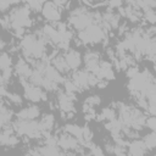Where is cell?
<instances>
[{"label":"cell","instance_id":"ffe728a7","mask_svg":"<svg viewBox=\"0 0 156 156\" xmlns=\"http://www.w3.org/2000/svg\"><path fill=\"white\" fill-rule=\"evenodd\" d=\"M20 0H0V11H5L7 7H10L11 5L18 2Z\"/></svg>","mask_w":156,"mask_h":156},{"label":"cell","instance_id":"44dd1931","mask_svg":"<svg viewBox=\"0 0 156 156\" xmlns=\"http://www.w3.org/2000/svg\"><path fill=\"white\" fill-rule=\"evenodd\" d=\"M145 124L146 127H149L151 130H155V117L154 116H150L149 118L145 119Z\"/></svg>","mask_w":156,"mask_h":156},{"label":"cell","instance_id":"8992f818","mask_svg":"<svg viewBox=\"0 0 156 156\" xmlns=\"http://www.w3.org/2000/svg\"><path fill=\"white\" fill-rule=\"evenodd\" d=\"M21 83L24 87V98L28 99L29 101L37 102V101H41L46 99V94L41 87L35 85L28 80H21Z\"/></svg>","mask_w":156,"mask_h":156},{"label":"cell","instance_id":"603a6c76","mask_svg":"<svg viewBox=\"0 0 156 156\" xmlns=\"http://www.w3.org/2000/svg\"><path fill=\"white\" fill-rule=\"evenodd\" d=\"M55 5H57L60 9H62V7H65L66 5H67V2H68V0H54L52 1Z\"/></svg>","mask_w":156,"mask_h":156},{"label":"cell","instance_id":"277c9868","mask_svg":"<svg viewBox=\"0 0 156 156\" xmlns=\"http://www.w3.org/2000/svg\"><path fill=\"white\" fill-rule=\"evenodd\" d=\"M107 37V30L104 28L101 22L91 23L84 29L78 32V39L83 44H98Z\"/></svg>","mask_w":156,"mask_h":156},{"label":"cell","instance_id":"2e32d148","mask_svg":"<svg viewBox=\"0 0 156 156\" xmlns=\"http://www.w3.org/2000/svg\"><path fill=\"white\" fill-rule=\"evenodd\" d=\"M63 151L58 147V145H51V144H46L45 146H41L39 149H37L35 151H33L32 154H40V155H58L62 154Z\"/></svg>","mask_w":156,"mask_h":156},{"label":"cell","instance_id":"8fae6325","mask_svg":"<svg viewBox=\"0 0 156 156\" xmlns=\"http://www.w3.org/2000/svg\"><path fill=\"white\" fill-rule=\"evenodd\" d=\"M65 58H66V62L68 65V67L71 68V71H76L78 69V67L80 66L82 63V56L78 51L73 50V49H68L65 54H63Z\"/></svg>","mask_w":156,"mask_h":156},{"label":"cell","instance_id":"30bf717a","mask_svg":"<svg viewBox=\"0 0 156 156\" xmlns=\"http://www.w3.org/2000/svg\"><path fill=\"white\" fill-rule=\"evenodd\" d=\"M15 71L16 74L20 77L21 80H28L30 74H32V67L29 66L28 61L26 58H20L15 66Z\"/></svg>","mask_w":156,"mask_h":156},{"label":"cell","instance_id":"52a82bcc","mask_svg":"<svg viewBox=\"0 0 156 156\" xmlns=\"http://www.w3.org/2000/svg\"><path fill=\"white\" fill-rule=\"evenodd\" d=\"M57 145L62 150H67V151H69V150H77V152H79L78 149L80 146V143L78 141V139L76 136H73L72 134L65 132L63 134L60 135V138H57Z\"/></svg>","mask_w":156,"mask_h":156},{"label":"cell","instance_id":"6da1fadb","mask_svg":"<svg viewBox=\"0 0 156 156\" xmlns=\"http://www.w3.org/2000/svg\"><path fill=\"white\" fill-rule=\"evenodd\" d=\"M46 38L43 32H35L26 35L21 41V49L24 58L28 61H35L44 57L46 48Z\"/></svg>","mask_w":156,"mask_h":156},{"label":"cell","instance_id":"7402d4cb","mask_svg":"<svg viewBox=\"0 0 156 156\" xmlns=\"http://www.w3.org/2000/svg\"><path fill=\"white\" fill-rule=\"evenodd\" d=\"M7 96H9V99H10L12 102H15V104H21V98H20V95H17V94H7Z\"/></svg>","mask_w":156,"mask_h":156},{"label":"cell","instance_id":"7a4b0ae2","mask_svg":"<svg viewBox=\"0 0 156 156\" xmlns=\"http://www.w3.org/2000/svg\"><path fill=\"white\" fill-rule=\"evenodd\" d=\"M2 26L15 33L16 35H21L27 27L30 26V11L29 6H18L11 10L9 16L1 21Z\"/></svg>","mask_w":156,"mask_h":156},{"label":"cell","instance_id":"5bb4252c","mask_svg":"<svg viewBox=\"0 0 156 156\" xmlns=\"http://www.w3.org/2000/svg\"><path fill=\"white\" fill-rule=\"evenodd\" d=\"M149 150L144 143V140H133L130 144H129V150H128V154L130 155H144L146 154Z\"/></svg>","mask_w":156,"mask_h":156},{"label":"cell","instance_id":"cb8c5ba5","mask_svg":"<svg viewBox=\"0 0 156 156\" xmlns=\"http://www.w3.org/2000/svg\"><path fill=\"white\" fill-rule=\"evenodd\" d=\"M89 1H91V2H95V1H100V0H89Z\"/></svg>","mask_w":156,"mask_h":156},{"label":"cell","instance_id":"5b68a950","mask_svg":"<svg viewBox=\"0 0 156 156\" xmlns=\"http://www.w3.org/2000/svg\"><path fill=\"white\" fill-rule=\"evenodd\" d=\"M16 134L28 138H39L43 132L39 127V122L35 119H18L12 124Z\"/></svg>","mask_w":156,"mask_h":156},{"label":"cell","instance_id":"ac0fdd59","mask_svg":"<svg viewBox=\"0 0 156 156\" xmlns=\"http://www.w3.org/2000/svg\"><path fill=\"white\" fill-rule=\"evenodd\" d=\"M100 118L101 119H107V121H111V119H115L116 118V112L113 108L111 107H106L101 111L100 113Z\"/></svg>","mask_w":156,"mask_h":156},{"label":"cell","instance_id":"e0dca14e","mask_svg":"<svg viewBox=\"0 0 156 156\" xmlns=\"http://www.w3.org/2000/svg\"><path fill=\"white\" fill-rule=\"evenodd\" d=\"M147 150H152L155 147V144H156V140H155V130H151V133H149L147 135H145V138L143 139Z\"/></svg>","mask_w":156,"mask_h":156},{"label":"cell","instance_id":"d6986e66","mask_svg":"<svg viewBox=\"0 0 156 156\" xmlns=\"http://www.w3.org/2000/svg\"><path fill=\"white\" fill-rule=\"evenodd\" d=\"M11 67V58L7 54H0V71Z\"/></svg>","mask_w":156,"mask_h":156},{"label":"cell","instance_id":"9c48e42d","mask_svg":"<svg viewBox=\"0 0 156 156\" xmlns=\"http://www.w3.org/2000/svg\"><path fill=\"white\" fill-rule=\"evenodd\" d=\"M57 101H58V106L61 108V111L63 112H71L74 108V94H68L66 91H60L57 95Z\"/></svg>","mask_w":156,"mask_h":156},{"label":"cell","instance_id":"7c38bea8","mask_svg":"<svg viewBox=\"0 0 156 156\" xmlns=\"http://www.w3.org/2000/svg\"><path fill=\"white\" fill-rule=\"evenodd\" d=\"M40 115V111L37 106L32 105V106H27L24 108H22L18 113H17V118L18 119H37Z\"/></svg>","mask_w":156,"mask_h":156},{"label":"cell","instance_id":"3957f363","mask_svg":"<svg viewBox=\"0 0 156 156\" xmlns=\"http://www.w3.org/2000/svg\"><path fill=\"white\" fill-rule=\"evenodd\" d=\"M68 22L74 29H77L79 32V30L84 29L85 27L90 26L91 23L101 22V13L88 11V9H85V7H77L73 11H71Z\"/></svg>","mask_w":156,"mask_h":156},{"label":"cell","instance_id":"9a60e30c","mask_svg":"<svg viewBox=\"0 0 156 156\" xmlns=\"http://www.w3.org/2000/svg\"><path fill=\"white\" fill-rule=\"evenodd\" d=\"M54 123H55V118L51 113L50 115H44L39 121V127H40L43 134L49 133L51 130V128L54 127Z\"/></svg>","mask_w":156,"mask_h":156},{"label":"cell","instance_id":"ba28073f","mask_svg":"<svg viewBox=\"0 0 156 156\" xmlns=\"http://www.w3.org/2000/svg\"><path fill=\"white\" fill-rule=\"evenodd\" d=\"M40 10H41L43 16L50 22H57L61 17V9L57 5H55L52 1L44 2Z\"/></svg>","mask_w":156,"mask_h":156},{"label":"cell","instance_id":"4fadbf2b","mask_svg":"<svg viewBox=\"0 0 156 156\" xmlns=\"http://www.w3.org/2000/svg\"><path fill=\"white\" fill-rule=\"evenodd\" d=\"M51 63H52L54 68H55L56 71H58L61 74L68 73V72L71 71V68L68 67V65H67V62H66V58H65L63 54H57V55L54 57V60H52Z\"/></svg>","mask_w":156,"mask_h":156}]
</instances>
